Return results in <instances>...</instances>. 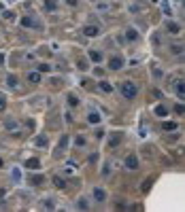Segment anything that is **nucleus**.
Returning <instances> with one entry per match:
<instances>
[{
  "label": "nucleus",
  "mask_w": 185,
  "mask_h": 212,
  "mask_svg": "<svg viewBox=\"0 0 185 212\" xmlns=\"http://www.w3.org/2000/svg\"><path fill=\"white\" fill-rule=\"evenodd\" d=\"M121 95H124L126 100H134V98L139 95V87L132 83V81H124V83H121Z\"/></svg>",
  "instance_id": "f257e3e1"
},
{
  "label": "nucleus",
  "mask_w": 185,
  "mask_h": 212,
  "mask_svg": "<svg viewBox=\"0 0 185 212\" xmlns=\"http://www.w3.org/2000/svg\"><path fill=\"white\" fill-rule=\"evenodd\" d=\"M19 23H21L24 28H39V30L43 28V23H41V21H36L34 17H30V15H26V17H21V21H19Z\"/></svg>",
  "instance_id": "f03ea898"
},
{
  "label": "nucleus",
  "mask_w": 185,
  "mask_h": 212,
  "mask_svg": "<svg viewBox=\"0 0 185 212\" xmlns=\"http://www.w3.org/2000/svg\"><path fill=\"white\" fill-rule=\"evenodd\" d=\"M121 66H124V59H121L119 55H113V57L109 59V68H111V70H119Z\"/></svg>",
  "instance_id": "7ed1b4c3"
},
{
  "label": "nucleus",
  "mask_w": 185,
  "mask_h": 212,
  "mask_svg": "<svg viewBox=\"0 0 185 212\" xmlns=\"http://www.w3.org/2000/svg\"><path fill=\"white\" fill-rule=\"evenodd\" d=\"M83 34H85V36H90V38H94V36H98V34H100V30H98V26H90V23H87V26L83 28Z\"/></svg>",
  "instance_id": "20e7f679"
},
{
  "label": "nucleus",
  "mask_w": 185,
  "mask_h": 212,
  "mask_svg": "<svg viewBox=\"0 0 185 212\" xmlns=\"http://www.w3.org/2000/svg\"><path fill=\"white\" fill-rule=\"evenodd\" d=\"M94 199H96V202H100V204H102V202H106V191H104V189H100V187H96V189H94Z\"/></svg>",
  "instance_id": "39448f33"
},
{
  "label": "nucleus",
  "mask_w": 185,
  "mask_h": 212,
  "mask_svg": "<svg viewBox=\"0 0 185 212\" xmlns=\"http://www.w3.org/2000/svg\"><path fill=\"white\" fill-rule=\"evenodd\" d=\"M126 168L128 170H136L139 168V159H136V155H128V157H126Z\"/></svg>",
  "instance_id": "423d86ee"
},
{
  "label": "nucleus",
  "mask_w": 185,
  "mask_h": 212,
  "mask_svg": "<svg viewBox=\"0 0 185 212\" xmlns=\"http://www.w3.org/2000/svg\"><path fill=\"white\" fill-rule=\"evenodd\" d=\"M166 30H168L170 34H179V32H181V23H177V21H166Z\"/></svg>",
  "instance_id": "0eeeda50"
},
{
  "label": "nucleus",
  "mask_w": 185,
  "mask_h": 212,
  "mask_svg": "<svg viewBox=\"0 0 185 212\" xmlns=\"http://www.w3.org/2000/svg\"><path fill=\"white\" fill-rule=\"evenodd\" d=\"M121 140H124V131H117V134H115V136L109 140V146H111V149H115V146H117Z\"/></svg>",
  "instance_id": "6e6552de"
},
{
  "label": "nucleus",
  "mask_w": 185,
  "mask_h": 212,
  "mask_svg": "<svg viewBox=\"0 0 185 212\" xmlns=\"http://www.w3.org/2000/svg\"><path fill=\"white\" fill-rule=\"evenodd\" d=\"M26 168H28V170H39V168H41V161H39L36 157H30V159L26 161Z\"/></svg>",
  "instance_id": "1a4fd4ad"
},
{
  "label": "nucleus",
  "mask_w": 185,
  "mask_h": 212,
  "mask_svg": "<svg viewBox=\"0 0 185 212\" xmlns=\"http://www.w3.org/2000/svg\"><path fill=\"white\" fill-rule=\"evenodd\" d=\"M126 38H128V41H139V32H136L134 28H128V30H126Z\"/></svg>",
  "instance_id": "9d476101"
},
{
  "label": "nucleus",
  "mask_w": 185,
  "mask_h": 212,
  "mask_svg": "<svg viewBox=\"0 0 185 212\" xmlns=\"http://www.w3.org/2000/svg\"><path fill=\"white\" fill-rule=\"evenodd\" d=\"M28 81H30V83H41V72H39V70L30 72V74H28Z\"/></svg>",
  "instance_id": "9b49d317"
},
{
  "label": "nucleus",
  "mask_w": 185,
  "mask_h": 212,
  "mask_svg": "<svg viewBox=\"0 0 185 212\" xmlns=\"http://www.w3.org/2000/svg\"><path fill=\"white\" fill-rule=\"evenodd\" d=\"M90 59L96 62V64H100V62H102V53H100V51H90Z\"/></svg>",
  "instance_id": "f8f14e48"
},
{
  "label": "nucleus",
  "mask_w": 185,
  "mask_h": 212,
  "mask_svg": "<svg viewBox=\"0 0 185 212\" xmlns=\"http://www.w3.org/2000/svg\"><path fill=\"white\" fill-rule=\"evenodd\" d=\"M30 182H32L34 187H39V185H43V182H45V176H43V174H39V176H32V178H30Z\"/></svg>",
  "instance_id": "ddd939ff"
},
{
  "label": "nucleus",
  "mask_w": 185,
  "mask_h": 212,
  "mask_svg": "<svg viewBox=\"0 0 185 212\" xmlns=\"http://www.w3.org/2000/svg\"><path fill=\"white\" fill-rule=\"evenodd\" d=\"M87 121L94 123V125H98V123H100V115H98V113H90V115H87Z\"/></svg>",
  "instance_id": "4468645a"
},
{
  "label": "nucleus",
  "mask_w": 185,
  "mask_h": 212,
  "mask_svg": "<svg viewBox=\"0 0 185 212\" xmlns=\"http://www.w3.org/2000/svg\"><path fill=\"white\" fill-rule=\"evenodd\" d=\"M45 9L47 11H57V2L55 0H45Z\"/></svg>",
  "instance_id": "2eb2a0df"
},
{
  "label": "nucleus",
  "mask_w": 185,
  "mask_h": 212,
  "mask_svg": "<svg viewBox=\"0 0 185 212\" xmlns=\"http://www.w3.org/2000/svg\"><path fill=\"white\" fill-rule=\"evenodd\" d=\"M34 144L36 146H47V136H36L34 138Z\"/></svg>",
  "instance_id": "dca6fc26"
},
{
  "label": "nucleus",
  "mask_w": 185,
  "mask_h": 212,
  "mask_svg": "<svg viewBox=\"0 0 185 212\" xmlns=\"http://www.w3.org/2000/svg\"><path fill=\"white\" fill-rule=\"evenodd\" d=\"M155 115H157V117H166V115H168V110H166L162 104H157V106H155Z\"/></svg>",
  "instance_id": "f3484780"
},
{
  "label": "nucleus",
  "mask_w": 185,
  "mask_h": 212,
  "mask_svg": "<svg viewBox=\"0 0 185 212\" xmlns=\"http://www.w3.org/2000/svg\"><path fill=\"white\" fill-rule=\"evenodd\" d=\"M100 89H102V91H106V93H111V91H113V85L106 83V81H100Z\"/></svg>",
  "instance_id": "a211bd4d"
},
{
  "label": "nucleus",
  "mask_w": 185,
  "mask_h": 212,
  "mask_svg": "<svg viewBox=\"0 0 185 212\" xmlns=\"http://www.w3.org/2000/svg\"><path fill=\"white\" fill-rule=\"evenodd\" d=\"M68 104H70V106H79V98H77L75 93H68Z\"/></svg>",
  "instance_id": "6ab92c4d"
},
{
  "label": "nucleus",
  "mask_w": 185,
  "mask_h": 212,
  "mask_svg": "<svg viewBox=\"0 0 185 212\" xmlns=\"http://www.w3.org/2000/svg\"><path fill=\"white\" fill-rule=\"evenodd\" d=\"M66 146H68V136H62V140H60V149H57V151L62 153V151H66Z\"/></svg>",
  "instance_id": "aec40b11"
},
{
  "label": "nucleus",
  "mask_w": 185,
  "mask_h": 212,
  "mask_svg": "<svg viewBox=\"0 0 185 212\" xmlns=\"http://www.w3.org/2000/svg\"><path fill=\"white\" fill-rule=\"evenodd\" d=\"M53 185H55L57 189H64V187H66V182H64L60 176H53Z\"/></svg>",
  "instance_id": "412c9836"
},
{
  "label": "nucleus",
  "mask_w": 185,
  "mask_h": 212,
  "mask_svg": "<svg viewBox=\"0 0 185 212\" xmlns=\"http://www.w3.org/2000/svg\"><path fill=\"white\" fill-rule=\"evenodd\" d=\"M175 91H177V95H179V98H183V81H177V87H175Z\"/></svg>",
  "instance_id": "4be33fe9"
},
{
  "label": "nucleus",
  "mask_w": 185,
  "mask_h": 212,
  "mask_svg": "<svg viewBox=\"0 0 185 212\" xmlns=\"http://www.w3.org/2000/svg\"><path fill=\"white\" fill-rule=\"evenodd\" d=\"M170 51H172L175 55H181V53H183V47H181V45H172V47H170Z\"/></svg>",
  "instance_id": "5701e85b"
},
{
  "label": "nucleus",
  "mask_w": 185,
  "mask_h": 212,
  "mask_svg": "<svg viewBox=\"0 0 185 212\" xmlns=\"http://www.w3.org/2000/svg\"><path fill=\"white\" fill-rule=\"evenodd\" d=\"M162 127H164V129H177V123H175V121H166Z\"/></svg>",
  "instance_id": "b1692460"
},
{
  "label": "nucleus",
  "mask_w": 185,
  "mask_h": 212,
  "mask_svg": "<svg viewBox=\"0 0 185 212\" xmlns=\"http://www.w3.org/2000/svg\"><path fill=\"white\" fill-rule=\"evenodd\" d=\"M49 70H51L49 64H39V72H49Z\"/></svg>",
  "instance_id": "393cba45"
},
{
  "label": "nucleus",
  "mask_w": 185,
  "mask_h": 212,
  "mask_svg": "<svg viewBox=\"0 0 185 212\" xmlns=\"http://www.w3.org/2000/svg\"><path fill=\"white\" fill-rule=\"evenodd\" d=\"M6 81H9V87H13V89H15V87H17V79H15V77H13V74H11V77H9V79H6Z\"/></svg>",
  "instance_id": "a878e982"
},
{
  "label": "nucleus",
  "mask_w": 185,
  "mask_h": 212,
  "mask_svg": "<svg viewBox=\"0 0 185 212\" xmlns=\"http://www.w3.org/2000/svg\"><path fill=\"white\" fill-rule=\"evenodd\" d=\"M77 206H79L81 210H85V208H87V202H85V197H81V199L77 202Z\"/></svg>",
  "instance_id": "bb28decb"
},
{
  "label": "nucleus",
  "mask_w": 185,
  "mask_h": 212,
  "mask_svg": "<svg viewBox=\"0 0 185 212\" xmlns=\"http://www.w3.org/2000/svg\"><path fill=\"white\" fill-rule=\"evenodd\" d=\"M45 208H49V210H51V208H55V204L51 202V197H47V199H45Z\"/></svg>",
  "instance_id": "cd10ccee"
},
{
  "label": "nucleus",
  "mask_w": 185,
  "mask_h": 212,
  "mask_svg": "<svg viewBox=\"0 0 185 212\" xmlns=\"http://www.w3.org/2000/svg\"><path fill=\"white\" fill-rule=\"evenodd\" d=\"M75 144H77V146H85V138H81V136H79V138L75 140Z\"/></svg>",
  "instance_id": "c85d7f7f"
},
{
  "label": "nucleus",
  "mask_w": 185,
  "mask_h": 212,
  "mask_svg": "<svg viewBox=\"0 0 185 212\" xmlns=\"http://www.w3.org/2000/svg\"><path fill=\"white\" fill-rule=\"evenodd\" d=\"M4 106H6V100H4V95L0 93V110H4Z\"/></svg>",
  "instance_id": "c756f323"
},
{
  "label": "nucleus",
  "mask_w": 185,
  "mask_h": 212,
  "mask_svg": "<svg viewBox=\"0 0 185 212\" xmlns=\"http://www.w3.org/2000/svg\"><path fill=\"white\" fill-rule=\"evenodd\" d=\"M87 68V64H85V59H79V70H85Z\"/></svg>",
  "instance_id": "7c9ffc66"
},
{
  "label": "nucleus",
  "mask_w": 185,
  "mask_h": 212,
  "mask_svg": "<svg viewBox=\"0 0 185 212\" xmlns=\"http://www.w3.org/2000/svg\"><path fill=\"white\" fill-rule=\"evenodd\" d=\"M175 113H177V115H183V106L177 104V106H175Z\"/></svg>",
  "instance_id": "2f4dec72"
},
{
  "label": "nucleus",
  "mask_w": 185,
  "mask_h": 212,
  "mask_svg": "<svg viewBox=\"0 0 185 212\" xmlns=\"http://www.w3.org/2000/svg\"><path fill=\"white\" fill-rule=\"evenodd\" d=\"M151 182H153V180H147V182H145V187H142V191H145V193L151 189Z\"/></svg>",
  "instance_id": "473e14b6"
},
{
  "label": "nucleus",
  "mask_w": 185,
  "mask_h": 212,
  "mask_svg": "<svg viewBox=\"0 0 185 212\" xmlns=\"http://www.w3.org/2000/svg\"><path fill=\"white\" fill-rule=\"evenodd\" d=\"M6 127L9 129H15V121H6Z\"/></svg>",
  "instance_id": "72a5a7b5"
},
{
  "label": "nucleus",
  "mask_w": 185,
  "mask_h": 212,
  "mask_svg": "<svg viewBox=\"0 0 185 212\" xmlns=\"http://www.w3.org/2000/svg\"><path fill=\"white\" fill-rule=\"evenodd\" d=\"M66 2H68V4H70V6H75V4H77V2H79V0H66Z\"/></svg>",
  "instance_id": "f704fd0d"
},
{
  "label": "nucleus",
  "mask_w": 185,
  "mask_h": 212,
  "mask_svg": "<svg viewBox=\"0 0 185 212\" xmlns=\"http://www.w3.org/2000/svg\"><path fill=\"white\" fill-rule=\"evenodd\" d=\"M0 62H4V53H0Z\"/></svg>",
  "instance_id": "c9c22d12"
},
{
  "label": "nucleus",
  "mask_w": 185,
  "mask_h": 212,
  "mask_svg": "<svg viewBox=\"0 0 185 212\" xmlns=\"http://www.w3.org/2000/svg\"><path fill=\"white\" fill-rule=\"evenodd\" d=\"M0 168H2V159H0Z\"/></svg>",
  "instance_id": "e433bc0d"
}]
</instances>
